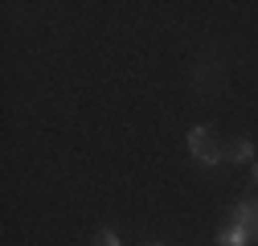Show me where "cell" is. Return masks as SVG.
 <instances>
[{
  "label": "cell",
  "instance_id": "obj_5",
  "mask_svg": "<svg viewBox=\"0 0 258 246\" xmlns=\"http://www.w3.org/2000/svg\"><path fill=\"white\" fill-rule=\"evenodd\" d=\"M99 246H123V238L115 230H99Z\"/></svg>",
  "mask_w": 258,
  "mask_h": 246
},
{
  "label": "cell",
  "instance_id": "obj_2",
  "mask_svg": "<svg viewBox=\"0 0 258 246\" xmlns=\"http://www.w3.org/2000/svg\"><path fill=\"white\" fill-rule=\"evenodd\" d=\"M230 222H238V226L250 234V242L258 246V197L238 201V205H234V213H230Z\"/></svg>",
  "mask_w": 258,
  "mask_h": 246
},
{
  "label": "cell",
  "instance_id": "obj_1",
  "mask_svg": "<svg viewBox=\"0 0 258 246\" xmlns=\"http://www.w3.org/2000/svg\"><path fill=\"white\" fill-rule=\"evenodd\" d=\"M188 156L197 160V164H205V168H217V164L230 160V152H221V144L213 140V132L201 123V128L188 132Z\"/></svg>",
  "mask_w": 258,
  "mask_h": 246
},
{
  "label": "cell",
  "instance_id": "obj_6",
  "mask_svg": "<svg viewBox=\"0 0 258 246\" xmlns=\"http://www.w3.org/2000/svg\"><path fill=\"white\" fill-rule=\"evenodd\" d=\"M250 176H254V184H258V160H254V172H250Z\"/></svg>",
  "mask_w": 258,
  "mask_h": 246
},
{
  "label": "cell",
  "instance_id": "obj_4",
  "mask_svg": "<svg viewBox=\"0 0 258 246\" xmlns=\"http://www.w3.org/2000/svg\"><path fill=\"white\" fill-rule=\"evenodd\" d=\"M230 160H234V164H254V140L238 136L234 148H230Z\"/></svg>",
  "mask_w": 258,
  "mask_h": 246
},
{
  "label": "cell",
  "instance_id": "obj_3",
  "mask_svg": "<svg viewBox=\"0 0 258 246\" xmlns=\"http://www.w3.org/2000/svg\"><path fill=\"white\" fill-rule=\"evenodd\" d=\"M217 246H254V242H250V234H246L238 222H225V226L217 230Z\"/></svg>",
  "mask_w": 258,
  "mask_h": 246
}]
</instances>
